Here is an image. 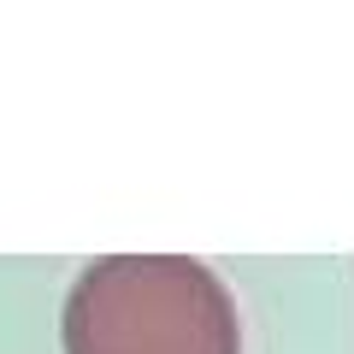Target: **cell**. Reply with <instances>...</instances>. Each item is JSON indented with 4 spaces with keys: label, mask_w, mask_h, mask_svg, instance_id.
<instances>
[{
    "label": "cell",
    "mask_w": 354,
    "mask_h": 354,
    "mask_svg": "<svg viewBox=\"0 0 354 354\" xmlns=\"http://www.w3.org/2000/svg\"><path fill=\"white\" fill-rule=\"evenodd\" d=\"M65 354H242L236 301L189 254H106L65 295Z\"/></svg>",
    "instance_id": "1"
}]
</instances>
